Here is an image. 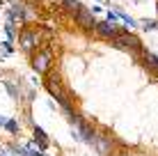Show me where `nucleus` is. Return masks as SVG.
Segmentation results:
<instances>
[{"mask_svg":"<svg viewBox=\"0 0 158 156\" xmlns=\"http://www.w3.org/2000/svg\"><path fill=\"white\" fill-rule=\"evenodd\" d=\"M140 28L144 32H151V30H158V21H140Z\"/></svg>","mask_w":158,"mask_h":156,"instance_id":"ddd939ff","label":"nucleus"},{"mask_svg":"<svg viewBox=\"0 0 158 156\" xmlns=\"http://www.w3.org/2000/svg\"><path fill=\"white\" fill-rule=\"evenodd\" d=\"M94 145H96V152H99V154H110L112 152L110 140H106V138H101V136L94 138Z\"/></svg>","mask_w":158,"mask_h":156,"instance_id":"1a4fd4ad","label":"nucleus"},{"mask_svg":"<svg viewBox=\"0 0 158 156\" xmlns=\"http://www.w3.org/2000/svg\"><path fill=\"white\" fill-rule=\"evenodd\" d=\"M119 19L117 12H112V9H106V21H110V23H115V21Z\"/></svg>","mask_w":158,"mask_h":156,"instance_id":"f3484780","label":"nucleus"},{"mask_svg":"<svg viewBox=\"0 0 158 156\" xmlns=\"http://www.w3.org/2000/svg\"><path fill=\"white\" fill-rule=\"evenodd\" d=\"M5 124H7V117H2V115H0V126H5Z\"/></svg>","mask_w":158,"mask_h":156,"instance_id":"a211bd4d","label":"nucleus"},{"mask_svg":"<svg viewBox=\"0 0 158 156\" xmlns=\"http://www.w3.org/2000/svg\"><path fill=\"white\" fill-rule=\"evenodd\" d=\"M71 16H73V21H76V23H78L83 30H94L96 19H94V12H92V9H87V7H83V5H80V7L76 9Z\"/></svg>","mask_w":158,"mask_h":156,"instance_id":"7ed1b4c3","label":"nucleus"},{"mask_svg":"<svg viewBox=\"0 0 158 156\" xmlns=\"http://www.w3.org/2000/svg\"><path fill=\"white\" fill-rule=\"evenodd\" d=\"M44 83H46L48 94H51L64 110H71V103H69L67 94H64V87H62V83H60V74H57V71L48 69V71H46V80H44Z\"/></svg>","mask_w":158,"mask_h":156,"instance_id":"f257e3e1","label":"nucleus"},{"mask_svg":"<svg viewBox=\"0 0 158 156\" xmlns=\"http://www.w3.org/2000/svg\"><path fill=\"white\" fill-rule=\"evenodd\" d=\"M62 5H64V9H69L71 14L80 7V2H78V0H62Z\"/></svg>","mask_w":158,"mask_h":156,"instance_id":"4468645a","label":"nucleus"},{"mask_svg":"<svg viewBox=\"0 0 158 156\" xmlns=\"http://www.w3.org/2000/svg\"><path fill=\"white\" fill-rule=\"evenodd\" d=\"M112 46L122 48V51H135V53H142V41H140L138 35H133L131 30L124 28L122 37H117V39H112Z\"/></svg>","mask_w":158,"mask_h":156,"instance_id":"f03ea898","label":"nucleus"},{"mask_svg":"<svg viewBox=\"0 0 158 156\" xmlns=\"http://www.w3.org/2000/svg\"><path fill=\"white\" fill-rule=\"evenodd\" d=\"M156 12H158V0H156Z\"/></svg>","mask_w":158,"mask_h":156,"instance_id":"6ab92c4d","label":"nucleus"},{"mask_svg":"<svg viewBox=\"0 0 158 156\" xmlns=\"http://www.w3.org/2000/svg\"><path fill=\"white\" fill-rule=\"evenodd\" d=\"M48 62H51V51L48 48H41L32 55V69L39 74H46L48 71Z\"/></svg>","mask_w":158,"mask_h":156,"instance_id":"39448f33","label":"nucleus"},{"mask_svg":"<svg viewBox=\"0 0 158 156\" xmlns=\"http://www.w3.org/2000/svg\"><path fill=\"white\" fill-rule=\"evenodd\" d=\"M19 44L25 53H32L37 48V44H39V35H37L35 30H23L19 35Z\"/></svg>","mask_w":158,"mask_h":156,"instance_id":"423d86ee","label":"nucleus"},{"mask_svg":"<svg viewBox=\"0 0 158 156\" xmlns=\"http://www.w3.org/2000/svg\"><path fill=\"white\" fill-rule=\"evenodd\" d=\"M32 136H35V145L41 149V152H46L48 147H51V140H48V136L41 131L37 124H32Z\"/></svg>","mask_w":158,"mask_h":156,"instance_id":"0eeeda50","label":"nucleus"},{"mask_svg":"<svg viewBox=\"0 0 158 156\" xmlns=\"http://www.w3.org/2000/svg\"><path fill=\"white\" fill-rule=\"evenodd\" d=\"M94 32L99 37H103V39H117V37H122V32L124 28H117L115 23H110V21H101V23H96L94 25Z\"/></svg>","mask_w":158,"mask_h":156,"instance_id":"20e7f679","label":"nucleus"},{"mask_svg":"<svg viewBox=\"0 0 158 156\" xmlns=\"http://www.w3.org/2000/svg\"><path fill=\"white\" fill-rule=\"evenodd\" d=\"M76 129H78V131H80V138H83L85 142H94L96 133H94V129H92L89 124H87V122L83 120V117H80V120H78V124H76Z\"/></svg>","mask_w":158,"mask_h":156,"instance_id":"6e6552de","label":"nucleus"},{"mask_svg":"<svg viewBox=\"0 0 158 156\" xmlns=\"http://www.w3.org/2000/svg\"><path fill=\"white\" fill-rule=\"evenodd\" d=\"M0 55H2V57L14 55V46H12V41H0Z\"/></svg>","mask_w":158,"mask_h":156,"instance_id":"9b49d317","label":"nucleus"},{"mask_svg":"<svg viewBox=\"0 0 158 156\" xmlns=\"http://www.w3.org/2000/svg\"><path fill=\"white\" fill-rule=\"evenodd\" d=\"M117 16H119V19H122V21H124V23H126V25H128V28H135V25H140V23H138V21H133V19H131V16H128L126 12H122V9H119V12H117Z\"/></svg>","mask_w":158,"mask_h":156,"instance_id":"f8f14e48","label":"nucleus"},{"mask_svg":"<svg viewBox=\"0 0 158 156\" xmlns=\"http://www.w3.org/2000/svg\"><path fill=\"white\" fill-rule=\"evenodd\" d=\"M5 129H7L9 133H19V122H16V120H7V124H5Z\"/></svg>","mask_w":158,"mask_h":156,"instance_id":"dca6fc26","label":"nucleus"},{"mask_svg":"<svg viewBox=\"0 0 158 156\" xmlns=\"http://www.w3.org/2000/svg\"><path fill=\"white\" fill-rule=\"evenodd\" d=\"M142 57H144V62L149 64V67L158 69V55H154L151 51H142Z\"/></svg>","mask_w":158,"mask_h":156,"instance_id":"9d476101","label":"nucleus"},{"mask_svg":"<svg viewBox=\"0 0 158 156\" xmlns=\"http://www.w3.org/2000/svg\"><path fill=\"white\" fill-rule=\"evenodd\" d=\"M5 85H7V92H9V96H12V99H19V96H21L19 87H16L14 83H5Z\"/></svg>","mask_w":158,"mask_h":156,"instance_id":"2eb2a0df","label":"nucleus"}]
</instances>
